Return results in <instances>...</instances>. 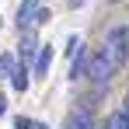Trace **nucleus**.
Masks as SVG:
<instances>
[{
    "instance_id": "7",
    "label": "nucleus",
    "mask_w": 129,
    "mask_h": 129,
    "mask_svg": "<svg viewBox=\"0 0 129 129\" xmlns=\"http://www.w3.org/2000/svg\"><path fill=\"white\" fill-rule=\"evenodd\" d=\"M11 87H14L18 94H24V91H28V66H18V70L11 73Z\"/></svg>"
},
{
    "instance_id": "12",
    "label": "nucleus",
    "mask_w": 129,
    "mask_h": 129,
    "mask_svg": "<svg viewBox=\"0 0 129 129\" xmlns=\"http://www.w3.org/2000/svg\"><path fill=\"white\" fill-rule=\"evenodd\" d=\"M4 112H7V98L0 94V115H4Z\"/></svg>"
},
{
    "instance_id": "16",
    "label": "nucleus",
    "mask_w": 129,
    "mask_h": 129,
    "mask_svg": "<svg viewBox=\"0 0 129 129\" xmlns=\"http://www.w3.org/2000/svg\"><path fill=\"white\" fill-rule=\"evenodd\" d=\"M0 24H4V21H0Z\"/></svg>"
},
{
    "instance_id": "8",
    "label": "nucleus",
    "mask_w": 129,
    "mask_h": 129,
    "mask_svg": "<svg viewBox=\"0 0 129 129\" xmlns=\"http://www.w3.org/2000/svg\"><path fill=\"white\" fill-rule=\"evenodd\" d=\"M108 129H129V105L122 112H115L112 119H108Z\"/></svg>"
},
{
    "instance_id": "4",
    "label": "nucleus",
    "mask_w": 129,
    "mask_h": 129,
    "mask_svg": "<svg viewBox=\"0 0 129 129\" xmlns=\"http://www.w3.org/2000/svg\"><path fill=\"white\" fill-rule=\"evenodd\" d=\"M18 49H21V66H28L31 59H35V52H39V39H35V31H21Z\"/></svg>"
},
{
    "instance_id": "15",
    "label": "nucleus",
    "mask_w": 129,
    "mask_h": 129,
    "mask_svg": "<svg viewBox=\"0 0 129 129\" xmlns=\"http://www.w3.org/2000/svg\"><path fill=\"white\" fill-rule=\"evenodd\" d=\"M126 105H129V98H126Z\"/></svg>"
},
{
    "instance_id": "13",
    "label": "nucleus",
    "mask_w": 129,
    "mask_h": 129,
    "mask_svg": "<svg viewBox=\"0 0 129 129\" xmlns=\"http://www.w3.org/2000/svg\"><path fill=\"white\" fill-rule=\"evenodd\" d=\"M70 7H84V0H70Z\"/></svg>"
},
{
    "instance_id": "10",
    "label": "nucleus",
    "mask_w": 129,
    "mask_h": 129,
    "mask_svg": "<svg viewBox=\"0 0 129 129\" xmlns=\"http://www.w3.org/2000/svg\"><path fill=\"white\" fill-rule=\"evenodd\" d=\"M80 70H84V45H80V49L73 52V63H70V77L77 80V77H80Z\"/></svg>"
},
{
    "instance_id": "2",
    "label": "nucleus",
    "mask_w": 129,
    "mask_h": 129,
    "mask_svg": "<svg viewBox=\"0 0 129 129\" xmlns=\"http://www.w3.org/2000/svg\"><path fill=\"white\" fill-rule=\"evenodd\" d=\"M49 21V7L45 0H24L18 7V31H35L39 24Z\"/></svg>"
},
{
    "instance_id": "5",
    "label": "nucleus",
    "mask_w": 129,
    "mask_h": 129,
    "mask_svg": "<svg viewBox=\"0 0 129 129\" xmlns=\"http://www.w3.org/2000/svg\"><path fill=\"white\" fill-rule=\"evenodd\" d=\"M66 129H94V119H91V112H87V108H77V112H70V119H66Z\"/></svg>"
},
{
    "instance_id": "11",
    "label": "nucleus",
    "mask_w": 129,
    "mask_h": 129,
    "mask_svg": "<svg viewBox=\"0 0 129 129\" xmlns=\"http://www.w3.org/2000/svg\"><path fill=\"white\" fill-rule=\"evenodd\" d=\"M14 129H31V122H28V119H21V115H18V119H14Z\"/></svg>"
},
{
    "instance_id": "3",
    "label": "nucleus",
    "mask_w": 129,
    "mask_h": 129,
    "mask_svg": "<svg viewBox=\"0 0 129 129\" xmlns=\"http://www.w3.org/2000/svg\"><path fill=\"white\" fill-rule=\"evenodd\" d=\"M112 73H115V66H112V59H108V52H105V49H98L94 59H91V66H87V77H91L94 84H105Z\"/></svg>"
},
{
    "instance_id": "9",
    "label": "nucleus",
    "mask_w": 129,
    "mask_h": 129,
    "mask_svg": "<svg viewBox=\"0 0 129 129\" xmlns=\"http://www.w3.org/2000/svg\"><path fill=\"white\" fill-rule=\"evenodd\" d=\"M14 73V56L11 52H0V80H7Z\"/></svg>"
},
{
    "instance_id": "6",
    "label": "nucleus",
    "mask_w": 129,
    "mask_h": 129,
    "mask_svg": "<svg viewBox=\"0 0 129 129\" xmlns=\"http://www.w3.org/2000/svg\"><path fill=\"white\" fill-rule=\"evenodd\" d=\"M49 66H52V45H39V52H35V73L45 77Z\"/></svg>"
},
{
    "instance_id": "14",
    "label": "nucleus",
    "mask_w": 129,
    "mask_h": 129,
    "mask_svg": "<svg viewBox=\"0 0 129 129\" xmlns=\"http://www.w3.org/2000/svg\"><path fill=\"white\" fill-rule=\"evenodd\" d=\"M31 129H45V126H31Z\"/></svg>"
},
{
    "instance_id": "1",
    "label": "nucleus",
    "mask_w": 129,
    "mask_h": 129,
    "mask_svg": "<svg viewBox=\"0 0 129 129\" xmlns=\"http://www.w3.org/2000/svg\"><path fill=\"white\" fill-rule=\"evenodd\" d=\"M108 52V59H112V66L119 70V66H126L129 59V24H119V28H112L105 35V45H101Z\"/></svg>"
}]
</instances>
